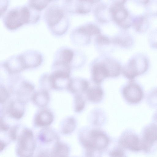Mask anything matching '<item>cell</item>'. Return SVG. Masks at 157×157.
Instances as JSON below:
<instances>
[{"label":"cell","mask_w":157,"mask_h":157,"mask_svg":"<svg viewBox=\"0 0 157 157\" xmlns=\"http://www.w3.org/2000/svg\"><path fill=\"white\" fill-rule=\"evenodd\" d=\"M32 20L31 11L28 5L11 9L3 19L5 26L10 30L16 29L25 24L32 23Z\"/></svg>","instance_id":"cell-1"},{"label":"cell","mask_w":157,"mask_h":157,"mask_svg":"<svg viewBox=\"0 0 157 157\" xmlns=\"http://www.w3.org/2000/svg\"><path fill=\"white\" fill-rule=\"evenodd\" d=\"M44 17L47 25L54 34L61 35L66 31L67 26L64 14L57 5L49 6L46 10Z\"/></svg>","instance_id":"cell-2"},{"label":"cell","mask_w":157,"mask_h":157,"mask_svg":"<svg viewBox=\"0 0 157 157\" xmlns=\"http://www.w3.org/2000/svg\"><path fill=\"white\" fill-rule=\"evenodd\" d=\"M149 59L144 53L138 52L130 58L123 69V73L128 78L132 80L145 72L149 65Z\"/></svg>","instance_id":"cell-3"},{"label":"cell","mask_w":157,"mask_h":157,"mask_svg":"<svg viewBox=\"0 0 157 157\" xmlns=\"http://www.w3.org/2000/svg\"><path fill=\"white\" fill-rule=\"evenodd\" d=\"M82 144L88 149L100 150L108 146L109 140L106 135L98 130H94L80 138Z\"/></svg>","instance_id":"cell-4"},{"label":"cell","mask_w":157,"mask_h":157,"mask_svg":"<svg viewBox=\"0 0 157 157\" xmlns=\"http://www.w3.org/2000/svg\"><path fill=\"white\" fill-rule=\"evenodd\" d=\"M35 148V143L32 131L29 129L23 130L19 137L17 153L20 157H31Z\"/></svg>","instance_id":"cell-5"},{"label":"cell","mask_w":157,"mask_h":157,"mask_svg":"<svg viewBox=\"0 0 157 157\" xmlns=\"http://www.w3.org/2000/svg\"><path fill=\"white\" fill-rule=\"evenodd\" d=\"M125 1H121L115 3L110 8L114 21L124 29H127L132 25L134 16L131 15L124 6Z\"/></svg>","instance_id":"cell-6"},{"label":"cell","mask_w":157,"mask_h":157,"mask_svg":"<svg viewBox=\"0 0 157 157\" xmlns=\"http://www.w3.org/2000/svg\"><path fill=\"white\" fill-rule=\"evenodd\" d=\"M123 94L128 102L135 104L142 99L143 94L141 87L137 84L130 82L126 86L123 90Z\"/></svg>","instance_id":"cell-7"},{"label":"cell","mask_w":157,"mask_h":157,"mask_svg":"<svg viewBox=\"0 0 157 157\" xmlns=\"http://www.w3.org/2000/svg\"><path fill=\"white\" fill-rule=\"evenodd\" d=\"M157 141V125L151 124L145 128L141 141L142 149L149 150L153 144Z\"/></svg>","instance_id":"cell-8"},{"label":"cell","mask_w":157,"mask_h":157,"mask_svg":"<svg viewBox=\"0 0 157 157\" xmlns=\"http://www.w3.org/2000/svg\"><path fill=\"white\" fill-rule=\"evenodd\" d=\"M119 142L122 147L132 151H137L142 149L141 141L138 136L133 133L124 135L120 139Z\"/></svg>","instance_id":"cell-9"},{"label":"cell","mask_w":157,"mask_h":157,"mask_svg":"<svg viewBox=\"0 0 157 157\" xmlns=\"http://www.w3.org/2000/svg\"><path fill=\"white\" fill-rule=\"evenodd\" d=\"M150 25V17L145 13L134 16L132 26L137 33L143 34L146 32Z\"/></svg>","instance_id":"cell-10"},{"label":"cell","mask_w":157,"mask_h":157,"mask_svg":"<svg viewBox=\"0 0 157 157\" xmlns=\"http://www.w3.org/2000/svg\"><path fill=\"white\" fill-rule=\"evenodd\" d=\"M20 55L25 69L36 67L41 63L42 56L36 51H27Z\"/></svg>","instance_id":"cell-11"},{"label":"cell","mask_w":157,"mask_h":157,"mask_svg":"<svg viewBox=\"0 0 157 157\" xmlns=\"http://www.w3.org/2000/svg\"><path fill=\"white\" fill-rule=\"evenodd\" d=\"M3 66L11 74L19 73L25 69L20 55L11 57L3 63Z\"/></svg>","instance_id":"cell-12"},{"label":"cell","mask_w":157,"mask_h":157,"mask_svg":"<svg viewBox=\"0 0 157 157\" xmlns=\"http://www.w3.org/2000/svg\"><path fill=\"white\" fill-rule=\"evenodd\" d=\"M110 77L109 71L104 63L95 64L92 69V78L96 83H100L105 78Z\"/></svg>","instance_id":"cell-13"},{"label":"cell","mask_w":157,"mask_h":157,"mask_svg":"<svg viewBox=\"0 0 157 157\" xmlns=\"http://www.w3.org/2000/svg\"><path fill=\"white\" fill-rule=\"evenodd\" d=\"M24 103V101L19 99L11 102L8 110L10 117L16 119L21 118L25 112Z\"/></svg>","instance_id":"cell-14"},{"label":"cell","mask_w":157,"mask_h":157,"mask_svg":"<svg viewBox=\"0 0 157 157\" xmlns=\"http://www.w3.org/2000/svg\"><path fill=\"white\" fill-rule=\"evenodd\" d=\"M54 119L53 114L49 110L43 109L38 112L34 118V124L39 127H47L50 125Z\"/></svg>","instance_id":"cell-15"},{"label":"cell","mask_w":157,"mask_h":157,"mask_svg":"<svg viewBox=\"0 0 157 157\" xmlns=\"http://www.w3.org/2000/svg\"><path fill=\"white\" fill-rule=\"evenodd\" d=\"M33 103L36 106L42 108L46 106L50 99L47 90L42 89L34 93L31 98Z\"/></svg>","instance_id":"cell-16"},{"label":"cell","mask_w":157,"mask_h":157,"mask_svg":"<svg viewBox=\"0 0 157 157\" xmlns=\"http://www.w3.org/2000/svg\"><path fill=\"white\" fill-rule=\"evenodd\" d=\"M88 86L87 81L78 78L71 79L67 89L71 92L76 93L85 91L87 90Z\"/></svg>","instance_id":"cell-17"},{"label":"cell","mask_w":157,"mask_h":157,"mask_svg":"<svg viewBox=\"0 0 157 157\" xmlns=\"http://www.w3.org/2000/svg\"><path fill=\"white\" fill-rule=\"evenodd\" d=\"M73 56L74 53L71 50L68 49H61L56 52L54 61L69 65Z\"/></svg>","instance_id":"cell-18"},{"label":"cell","mask_w":157,"mask_h":157,"mask_svg":"<svg viewBox=\"0 0 157 157\" xmlns=\"http://www.w3.org/2000/svg\"><path fill=\"white\" fill-rule=\"evenodd\" d=\"M87 96L90 101L94 103H98L102 99L103 91L99 86L93 87L87 90Z\"/></svg>","instance_id":"cell-19"},{"label":"cell","mask_w":157,"mask_h":157,"mask_svg":"<svg viewBox=\"0 0 157 157\" xmlns=\"http://www.w3.org/2000/svg\"><path fill=\"white\" fill-rule=\"evenodd\" d=\"M34 89L33 86L29 82H22L21 83L16 92L17 95L20 97L19 99L23 101V98L28 97L32 92Z\"/></svg>","instance_id":"cell-20"},{"label":"cell","mask_w":157,"mask_h":157,"mask_svg":"<svg viewBox=\"0 0 157 157\" xmlns=\"http://www.w3.org/2000/svg\"><path fill=\"white\" fill-rule=\"evenodd\" d=\"M69 149L65 144L57 142L55 145L52 154L53 157H68Z\"/></svg>","instance_id":"cell-21"},{"label":"cell","mask_w":157,"mask_h":157,"mask_svg":"<svg viewBox=\"0 0 157 157\" xmlns=\"http://www.w3.org/2000/svg\"><path fill=\"white\" fill-rule=\"evenodd\" d=\"M113 42L123 47L128 48L133 46L135 41L134 38L131 35L128 33H126L122 36L114 39Z\"/></svg>","instance_id":"cell-22"},{"label":"cell","mask_w":157,"mask_h":157,"mask_svg":"<svg viewBox=\"0 0 157 157\" xmlns=\"http://www.w3.org/2000/svg\"><path fill=\"white\" fill-rule=\"evenodd\" d=\"M144 6L145 13L150 17H157V0H146Z\"/></svg>","instance_id":"cell-23"},{"label":"cell","mask_w":157,"mask_h":157,"mask_svg":"<svg viewBox=\"0 0 157 157\" xmlns=\"http://www.w3.org/2000/svg\"><path fill=\"white\" fill-rule=\"evenodd\" d=\"M76 123L74 118L69 117L65 119L61 125V131L64 134H69L74 130Z\"/></svg>","instance_id":"cell-24"},{"label":"cell","mask_w":157,"mask_h":157,"mask_svg":"<svg viewBox=\"0 0 157 157\" xmlns=\"http://www.w3.org/2000/svg\"><path fill=\"white\" fill-rule=\"evenodd\" d=\"M78 33L90 36L96 35H99L100 30L99 28L95 25L89 24L82 26L78 30Z\"/></svg>","instance_id":"cell-25"},{"label":"cell","mask_w":157,"mask_h":157,"mask_svg":"<svg viewBox=\"0 0 157 157\" xmlns=\"http://www.w3.org/2000/svg\"><path fill=\"white\" fill-rule=\"evenodd\" d=\"M40 140L43 142H50L56 139L57 136L51 129L46 128L42 130L39 135Z\"/></svg>","instance_id":"cell-26"},{"label":"cell","mask_w":157,"mask_h":157,"mask_svg":"<svg viewBox=\"0 0 157 157\" xmlns=\"http://www.w3.org/2000/svg\"><path fill=\"white\" fill-rule=\"evenodd\" d=\"M149 46L152 49H157V27L153 29L148 35Z\"/></svg>","instance_id":"cell-27"},{"label":"cell","mask_w":157,"mask_h":157,"mask_svg":"<svg viewBox=\"0 0 157 157\" xmlns=\"http://www.w3.org/2000/svg\"><path fill=\"white\" fill-rule=\"evenodd\" d=\"M74 104L75 111L77 112H79L84 109L85 102L81 96L77 95L75 97Z\"/></svg>","instance_id":"cell-28"},{"label":"cell","mask_w":157,"mask_h":157,"mask_svg":"<svg viewBox=\"0 0 157 157\" xmlns=\"http://www.w3.org/2000/svg\"><path fill=\"white\" fill-rule=\"evenodd\" d=\"M50 2L49 1H30L28 3L36 9L41 11L47 6Z\"/></svg>","instance_id":"cell-29"},{"label":"cell","mask_w":157,"mask_h":157,"mask_svg":"<svg viewBox=\"0 0 157 157\" xmlns=\"http://www.w3.org/2000/svg\"><path fill=\"white\" fill-rule=\"evenodd\" d=\"M96 41L98 44H108L110 42L109 39L107 37L101 34L97 36Z\"/></svg>","instance_id":"cell-30"},{"label":"cell","mask_w":157,"mask_h":157,"mask_svg":"<svg viewBox=\"0 0 157 157\" xmlns=\"http://www.w3.org/2000/svg\"><path fill=\"white\" fill-rule=\"evenodd\" d=\"M82 2L76 10V12L79 14H85L90 11V7H87L86 6H84L83 1H81Z\"/></svg>","instance_id":"cell-31"},{"label":"cell","mask_w":157,"mask_h":157,"mask_svg":"<svg viewBox=\"0 0 157 157\" xmlns=\"http://www.w3.org/2000/svg\"><path fill=\"white\" fill-rule=\"evenodd\" d=\"M9 94L7 90L4 87H2L0 88V102L3 103L8 98Z\"/></svg>","instance_id":"cell-32"},{"label":"cell","mask_w":157,"mask_h":157,"mask_svg":"<svg viewBox=\"0 0 157 157\" xmlns=\"http://www.w3.org/2000/svg\"><path fill=\"white\" fill-rule=\"evenodd\" d=\"M111 157H126L124 152L120 149H115L109 154Z\"/></svg>","instance_id":"cell-33"},{"label":"cell","mask_w":157,"mask_h":157,"mask_svg":"<svg viewBox=\"0 0 157 157\" xmlns=\"http://www.w3.org/2000/svg\"><path fill=\"white\" fill-rule=\"evenodd\" d=\"M87 155L88 157H101L99 150L96 149H88Z\"/></svg>","instance_id":"cell-34"},{"label":"cell","mask_w":157,"mask_h":157,"mask_svg":"<svg viewBox=\"0 0 157 157\" xmlns=\"http://www.w3.org/2000/svg\"><path fill=\"white\" fill-rule=\"evenodd\" d=\"M0 128L1 130L2 131H6L8 129L9 127L5 123L2 117L0 118Z\"/></svg>","instance_id":"cell-35"},{"label":"cell","mask_w":157,"mask_h":157,"mask_svg":"<svg viewBox=\"0 0 157 157\" xmlns=\"http://www.w3.org/2000/svg\"><path fill=\"white\" fill-rule=\"evenodd\" d=\"M36 157H53L52 154L47 152H43L38 155Z\"/></svg>","instance_id":"cell-36"}]
</instances>
